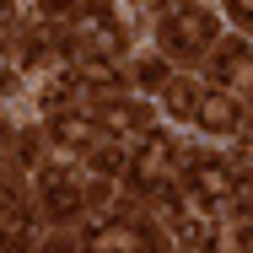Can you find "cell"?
Instances as JSON below:
<instances>
[{"instance_id": "cell-1", "label": "cell", "mask_w": 253, "mask_h": 253, "mask_svg": "<svg viewBox=\"0 0 253 253\" xmlns=\"http://www.w3.org/2000/svg\"><path fill=\"white\" fill-rule=\"evenodd\" d=\"M205 38H215V16H210L205 5H178V11L162 16V43H167L172 54L205 49Z\"/></svg>"}, {"instance_id": "cell-2", "label": "cell", "mask_w": 253, "mask_h": 253, "mask_svg": "<svg viewBox=\"0 0 253 253\" xmlns=\"http://www.w3.org/2000/svg\"><path fill=\"white\" fill-rule=\"evenodd\" d=\"M194 124H200L205 135H237L243 102L232 97V92H205V97L194 102Z\"/></svg>"}, {"instance_id": "cell-3", "label": "cell", "mask_w": 253, "mask_h": 253, "mask_svg": "<svg viewBox=\"0 0 253 253\" xmlns=\"http://www.w3.org/2000/svg\"><path fill=\"white\" fill-rule=\"evenodd\" d=\"M129 178L146 183V189L167 183V178H172V140H167V135H151V140L140 146V156L129 162Z\"/></svg>"}, {"instance_id": "cell-4", "label": "cell", "mask_w": 253, "mask_h": 253, "mask_svg": "<svg viewBox=\"0 0 253 253\" xmlns=\"http://www.w3.org/2000/svg\"><path fill=\"white\" fill-rule=\"evenodd\" d=\"M86 243H92V253H156V243L140 232V226H129V221H108V226H97Z\"/></svg>"}, {"instance_id": "cell-5", "label": "cell", "mask_w": 253, "mask_h": 253, "mask_svg": "<svg viewBox=\"0 0 253 253\" xmlns=\"http://www.w3.org/2000/svg\"><path fill=\"white\" fill-rule=\"evenodd\" d=\"M38 183H43V210H49V215H70V210L81 205V183H76L65 167H43Z\"/></svg>"}, {"instance_id": "cell-6", "label": "cell", "mask_w": 253, "mask_h": 253, "mask_svg": "<svg viewBox=\"0 0 253 253\" xmlns=\"http://www.w3.org/2000/svg\"><path fill=\"white\" fill-rule=\"evenodd\" d=\"M194 194L205 205H221L232 194V172H226V162H215V156H194Z\"/></svg>"}, {"instance_id": "cell-7", "label": "cell", "mask_w": 253, "mask_h": 253, "mask_svg": "<svg viewBox=\"0 0 253 253\" xmlns=\"http://www.w3.org/2000/svg\"><path fill=\"white\" fill-rule=\"evenodd\" d=\"M210 81H226V86H243V81H248V43H243V38H237V43H226V49L215 54Z\"/></svg>"}, {"instance_id": "cell-8", "label": "cell", "mask_w": 253, "mask_h": 253, "mask_svg": "<svg viewBox=\"0 0 253 253\" xmlns=\"http://www.w3.org/2000/svg\"><path fill=\"white\" fill-rule=\"evenodd\" d=\"M92 135H97V129H92V119H76V113H59V119H54V140H59L65 151H86V146H92Z\"/></svg>"}, {"instance_id": "cell-9", "label": "cell", "mask_w": 253, "mask_h": 253, "mask_svg": "<svg viewBox=\"0 0 253 253\" xmlns=\"http://www.w3.org/2000/svg\"><path fill=\"white\" fill-rule=\"evenodd\" d=\"M81 81L86 86H113L119 81V65L113 59H81Z\"/></svg>"}, {"instance_id": "cell-10", "label": "cell", "mask_w": 253, "mask_h": 253, "mask_svg": "<svg viewBox=\"0 0 253 253\" xmlns=\"http://www.w3.org/2000/svg\"><path fill=\"white\" fill-rule=\"evenodd\" d=\"M140 81H146V86H162V81H167V70H162V65H146V70H140Z\"/></svg>"}]
</instances>
